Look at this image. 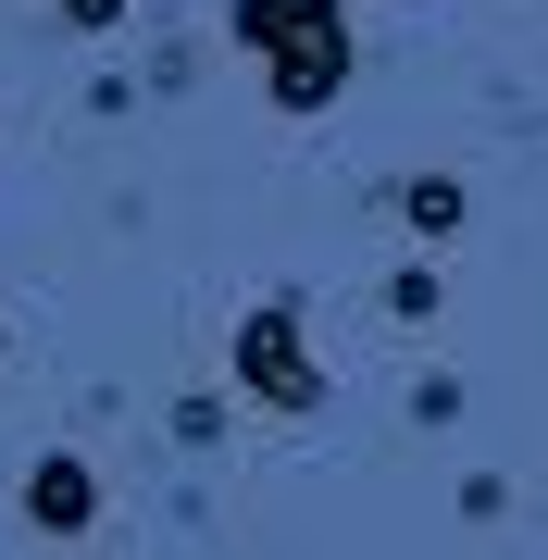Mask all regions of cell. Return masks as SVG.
Instances as JSON below:
<instances>
[{
	"mask_svg": "<svg viewBox=\"0 0 548 560\" xmlns=\"http://www.w3.org/2000/svg\"><path fill=\"white\" fill-rule=\"evenodd\" d=\"M237 38L263 50L287 113H325L349 88V0H237Z\"/></svg>",
	"mask_w": 548,
	"mask_h": 560,
	"instance_id": "1",
	"label": "cell"
},
{
	"mask_svg": "<svg viewBox=\"0 0 548 560\" xmlns=\"http://www.w3.org/2000/svg\"><path fill=\"white\" fill-rule=\"evenodd\" d=\"M462 224V175H411V237H448Z\"/></svg>",
	"mask_w": 548,
	"mask_h": 560,
	"instance_id": "4",
	"label": "cell"
},
{
	"mask_svg": "<svg viewBox=\"0 0 548 560\" xmlns=\"http://www.w3.org/2000/svg\"><path fill=\"white\" fill-rule=\"evenodd\" d=\"M25 511H38V536H88V523H101V474L50 448L38 474H25Z\"/></svg>",
	"mask_w": 548,
	"mask_h": 560,
	"instance_id": "3",
	"label": "cell"
},
{
	"mask_svg": "<svg viewBox=\"0 0 548 560\" xmlns=\"http://www.w3.org/2000/svg\"><path fill=\"white\" fill-rule=\"evenodd\" d=\"M237 374H249V399H275V411H312L325 399V374H312V337H300V312L263 300L237 324Z\"/></svg>",
	"mask_w": 548,
	"mask_h": 560,
	"instance_id": "2",
	"label": "cell"
},
{
	"mask_svg": "<svg viewBox=\"0 0 548 560\" xmlns=\"http://www.w3.org/2000/svg\"><path fill=\"white\" fill-rule=\"evenodd\" d=\"M62 25H125V0H62Z\"/></svg>",
	"mask_w": 548,
	"mask_h": 560,
	"instance_id": "5",
	"label": "cell"
}]
</instances>
